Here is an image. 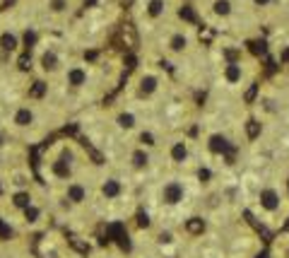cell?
<instances>
[{"label":"cell","mask_w":289,"mask_h":258,"mask_svg":"<svg viewBox=\"0 0 289 258\" xmlns=\"http://www.w3.org/2000/svg\"><path fill=\"white\" fill-rule=\"evenodd\" d=\"M36 68L41 75L46 78H53V75H63V70H65V60H63V56L58 54V48L53 46H48V48H43L39 58H36Z\"/></svg>","instance_id":"2"},{"label":"cell","mask_w":289,"mask_h":258,"mask_svg":"<svg viewBox=\"0 0 289 258\" xmlns=\"http://www.w3.org/2000/svg\"><path fill=\"white\" fill-rule=\"evenodd\" d=\"M162 12H164V0H150L147 2V14L150 17H159Z\"/></svg>","instance_id":"19"},{"label":"cell","mask_w":289,"mask_h":258,"mask_svg":"<svg viewBox=\"0 0 289 258\" xmlns=\"http://www.w3.org/2000/svg\"><path fill=\"white\" fill-rule=\"evenodd\" d=\"M159 242H162V244H169V242H171V234H169V232H162V234H159Z\"/></svg>","instance_id":"27"},{"label":"cell","mask_w":289,"mask_h":258,"mask_svg":"<svg viewBox=\"0 0 289 258\" xmlns=\"http://www.w3.org/2000/svg\"><path fill=\"white\" fill-rule=\"evenodd\" d=\"M179 17L183 22H198V14H195V10H193L191 5H183L179 10Z\"/></svg>","instance_id":"20"},{"label":"cell","mask_w":289,"mask_h":258,"mask_svg":"<svg viewBox=\"0 0 289 258\" xmlns=\"http://www.w3.org/2000/svg\"><path fill=\"white\" fill-rule=\"evenodd\" d=\"M87 196H89V190H87V186L82 181H70V184H65V190H63V205L65 208L84 205L87 203Z\"/></svg>","instance_id":"4"},{"label":"cell","mask_w":289,"mask_h":258,"mask_svg":"<svg viewBox=\"0 0 289 258\" xmlns=\"http://www.w3.org/2000/svg\"><path fill=\"white\" fill-rule=\"evenodd\" d=\"M183 196H186L183 184H181V181H169V184H164V188H162V203L179 205L181 200H183Z\"/></svg>","instance_id":"9"},{"label":"cell","mask_w":289,"mask_h":258,"mask_svg":"<svg viewBox=\"0 0 289 258\" xmlns=\"http://www.w3.org/2000/svg\"><path fill=\"white\" fill-rule=\"evenodd\" d=\"M210 152H215V154H227V160H229V164L234 162V157H232V145L227 142V138L224 136H212L210 138Z\"/></svg>","instance_id":"11"},{"label":"cell","mask_w":289,"mask_h":258,"mask_svg":"<svg viewBox=\"0 0 289 258\" xmlns=\"http://www.w3.org/2000/svg\"><path fill=\"white\" fill-rule=\"evenodd\" d=\"M22 36L17 29H0V56H14L19 54Z\"/></svg>","instance_id":"6"},{"label":"cell","mask_w":289,"mask_h":258,"mask_svg":"<svg viewBox=\"0 0 289 258\" xmlns=\"http://www.w3.org/2000/svg\"><path fill=\"white\" fill-rule=\"evenodd\" d=\"M22 215V220H24V224H29V227H34L39 220H41V215H43V210H41V205L39 203H31L27 208V210H22L19 212Z\"/></svg>","instance_id":"13"},{"label":"cell","mask_w":289,"mask_h":258,"mask_svg":"<svg viewBox=\"0 0 289 258\" xmlns=\"http://www.w3.org/2000/svg\"><path fill=\"white\" fill-rule=\"evenodd\" d=\"M75 166H77V152L72 145L63 142L55 148L51 157H46L43 174L53 184H70V181H75Z\"/></svg>","instance_id":"1"},{"label":"cell","mask_w":289,"mask_h":258,"mask_svg":"<svg viewBox=\"0 0 289 258\" xmlns=\"http://www.w3.org/2000/svg\"><path fill=\"white\" fill-rule=\"evenodd\" d=\"M171 162H176V164H181V162H186V157H188V148H186V142L183 140H179V142H174L171 145Z\"/></svg>","instance_id":"17"},{"label":"cell","mask_w":289,"mask_h":258,"mask_svg":"<svg viewBox=\"0 0 289 258\" xmlns=\"http://www.w3.org/2000/svg\"><path fill=\"white\" fill-rule=\"evenodd\" d=\"M253 2H256V5H261V8H263V5H268L270 0H253Z\"/></svg>","instance_id":"29"},{"label":"cell","mask_w":289,"mask_h":258,"mask_svg":"<svg viewBox=\"0 0 289 258\" xmlns=\"http://www.w3.org/2000/svg\"><path fill=\"white\" fill-rule=\"evenodd\" d=\"M31 203H36L34 200V196H31V190L27 188H14L12 196H10V208H12L14 212H22V210H27Z\"/></svg>","instance_id":"10"},{"label":"cell","mask_w":289,"mask_h":258,"mask_svg":"<svg viewBox=\"0 0 289 258\" xmlns=\"http://www.w3.org/2000/svg\"><path fill=\"white\" fill-rule=\"evenodd\" d=\"M7 123L12 126L14 130H31L36 126V109L31 102H24V104H17L12 111H10V118Z\"/></svg>","instance_id":"3"},{"label":"cell","mask_w":289,"mask_h":258,"mask_svg":"<svg viewBox=\"0 0 289 258\" xmlns=\"http://www.w3.org/2000/svg\"><path fill=\"white\" fill-rule=\"evenodd\" d=\"M130 164H133V169H147L150 166V154L145 152V148H135L130 152Z\"/></svg>","instance_id":"14"},{"label":"cell","mask_w":289,"mask_h":258,"mask_svg":"<svg viewBox=\"0 0 289 258\" xmlns=\"http://www.w3.org/2000/svg\"><path fill=\"white\" fill-rule=\"evenodd\" d=\"M258 200H261V208L265 212H277L280 210V205H282V196H280V190L273 188V186H265L261 190V196H258Z\"/></svg>","instance_id":"7"},{"label":"cell","mask_w":289,"mask_h":258,"mask_svg":"<svg viewBox=\"0 0 289 258\" xmlns=\"http://www.w3.org/2000/svg\"><path fill=\"white\" fill-rule=\"evenodd\" d=\"M224 78H227V82H232V84L241 80V63L229 60V63H227V68H224Z\"/></svg>","instance_id":"18"},{"label":"cell","mask_w":289,"mask_h":258,"mask_svg":"<svg viewBox=\"0 0 289 258\" xmlns=\"http://www.w3.org/2000/svg\"><path fill=\"white\" fill-rule=\"evenodd\" d=\"M140 142H142V145H147V148L157 145V142H154V136H152V133H142V136H140Z\"/></svg>","instance_id":"25"},{"label":"cell","mask_w":289,"mask_h":258,"mask_svg":"<svg viewBox=\"0 0 289 258\" xmlns=\"http://www.w3.org/2000/svg\"><path fill=\"white\" fill-rule=\"evenodd\" d=\"M188 230H191L193 234H198V232L205 230V222H203V220H198V218H193L191 222H188Z\"/></svg>","instance_id":"23"},{"label":"cell","mask_w":289,"mask_h":258,"mask_svg":"<svg viewBox=\"0 0 289 258\" xmlns=\"http://www.w3.org/2000/svg\"><path fill=\"white\" fill-rule=\"evenodd\" d=\"M63 82L68 84L70 90H82L84 84L89 82V70L84 68V63L65 66V70H63Z\"/></svg>","instance_id":"5"},{"label":"cell","mask_w":289,"mask_h":258,"mask_svg":"<svg viewBox=\"0 0 289 258\" xmlns=\"http://www.w3.org/2000/svg\"><path fill=\"white\" fill-rule=\"evenodd\" d=\"M285 256H287V258H289V246H287V254H285Z\"/></svg>","instance_id":"30"},{"label":"cell","mask_w":289,"mask_h":258,"mask_svg":"<svg viewBox=\"0 0 289 258\" xmlns=\"http://www.w3.org/2000/svg\"><path fill=\"white\" fill-rule=\"evenodd\" d=\"M46 10L53 17H60L70 10V0H46Z\"/></svg>","instance_id":"15"},{"label":"cell","mask_w":289,"mask_h":258,"mask_svg":"<svg viewBox=\"0 0 289 258\" xmlns=\"http://www.w3.org/2000/svg\"><path fill=\"white\" fill-rule=\"evenodd\" d=\"M229 12H232V2H229V0H217V2H215V14L227 17Z\"/></svg>","instance_id":"21"},{"label":"cell","mask_w":289,"mask_h":258,"mask_svg":"<svg viewBox=\"0 0 289 258\" xmlns=\"http://www.w3.org/2000/svg\"><path fill=\"white\" fill-rule=\"evenodd\" d=\"M258 133H261V123L248 121V138H258Z\"/></svg>","instance_id":"24"},{"label":"cell","mask_w":289,"mask_h":258,"mask_svg":"<svg viewBox=\"0 0 289 258\" xmlns=\"http://www.w3.org/2000/svg\"><path fill=\"white\" fill-rule=\"evenodd\" d=\"M118 126L125 128V130H130V128L135 126V116H133V114H121V116H118Z\"/></svg>","instance_id":"22"},{"label":"cell","mask_w":289,"mask_h":258,"mask_svg":"<svg viewBox=\"0 0 289 258\" xmlns=\"http://www.w3.org/2000/svg\"><path fill=\"white\" fill-rule=\"evenodd\" d=\"M251 51H253V54H265V44H258V41H256V44H251Z\"/></svg>","instance_id":"26"},{"label":"cell","mask_w":289,"mask_h":258,"mask_svg":"<svg viewBox=\"0 0 289 258\" xmlns=\"http://www.w3.org/2000/svg\"><path fill=\"white\" fill-rule=\"evenodd\" d=\"M159 90V78L157 75H142L138 84V94L140 96H152Z\"/></svg>","instance_id":"12"},{"label":"cell","mask_w":289,"mask_h":258,"mask_svg":"<svg viewBox=\"0 0 289 258\" xmlns=\"http://www.w3.org/2000/svg\"><path fill=\"white\" fill-rule=\"evenodd\" d=\"M99 193H101V198L104 200H118L121 196H123V181L116 176H109L101 181V186H99Z\"/></svg>","instance_id":"8"},{"label":"cell","mask_w":289,"mask_h":258,"mask_svg":"<svg viewBox=\"0 0 289 258\" xmlns=\"http://www.w3.org/2000/svg\"><path fill=\"white\" fill-rule=\"evenodd\" d=\"M198 178H200V181H207V178H210V172H207V169H200V172H198Z\"/></svg>","instance_id":"28"},{"label":"cell","mask_w":289,"mask_h":258,"mask_svg":"<svg viewBox=\"0 0 289 258\" xmlns=\"http://www.w3.org/2000/svg\"><path fill=\"white\" fill-rule=\"evenodd\" d=\"M169 48L174 51V54H183L186 48H188V36L186 34H171V39H169Z\"/></svg>","instance_id":"16"}]
</instances>
